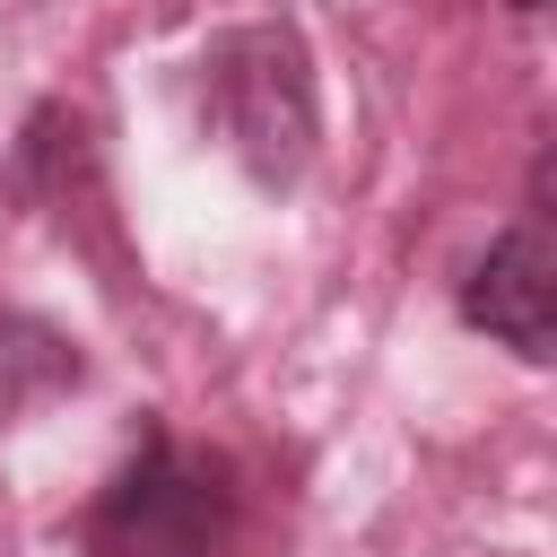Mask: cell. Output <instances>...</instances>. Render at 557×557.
<instances>
[{
	"label": "cell",
	"mask_w": 557,
	"mask_h": 557,
	"mask_svg": "<svg viewBox=\"0 0 557 557\" xmlns=\"http://www.w3.org/2000/svg\"><path fill=\"white\" fill-rule=\"evenodd\" d=\"M461 313L487 331V339H505L513 357H548V339H557V261H548V235H540V218H522V226H505L487 252H479V270L461 278Z\"/></svg>",
	"instance_id": "cell-3"
},
{
	"label": "cell",
	"mask_w": 557,
	"mask_h": 557,
	"mask_svg": "<svg viewBox=\"0 0 557 557\" xmlns=\"http://www.w3.org/2000/svg\"><path fill=\"white\" fill-rule=\"evenodd\" d=\"M513 9H540V0H513Z\"/></svg>",
	"instance_id": "cell-4"
},
{
	"label": "cell",
	"mask_w": 557,
	"mask_h": 557,
	"mask_svg": "<svg viewBox=\"0 0 557 557\" xmlns=\"http://www.w3.org/2000/svg\"><path fill=\"white\" fill-rule=\"evenodd\" d=\"M226 531V487L209 461H191L174 435L148 426V444L113 470V487L87 505L78 548L87 557H209Z\"/></svg>",
	"instance_id": "cell-2"
},
{
	"label": "cell",
	"mask_w": 557,
	"mask_h": 557,
	"mask_svg": "<svg viewBox=\"0 0 557 557\" xmlns=\"http://www.w3.org/2000/svg\"><path fill=\"white\" fill-rule=\"evenodd\" d=\"M200 113L209 131L261 174L296 183L313 157V61L287 26H235L200 61Z\"/></svg>",
	"instance_id": "cell-1"
}]
</instances>
